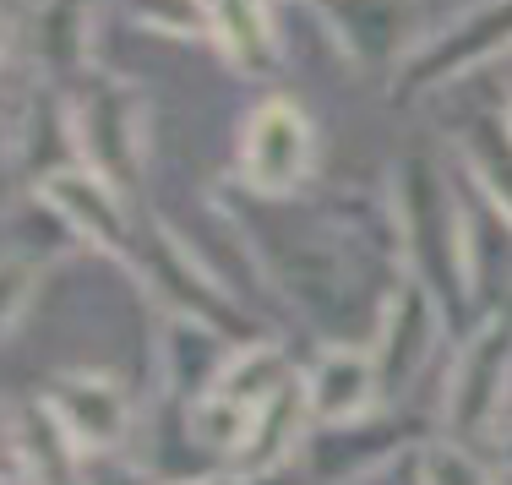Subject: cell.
<instances>
[{"mask_svg": "<svg viewBox=\"0 0 512 485\" xmlns=\"http://www.w3.org/2000/svg\"><path fill=\"white\" fill-rule=\"evenodd\" d=\"M256 213L240 218V235L251 240V257L262 262L267 284L306 317L327 344H365L355 333L360 289H365V240H398V224H376L360 202H338L311 218H267V202L251 197ZM289 208V202H278ZM393 213V208H387Z\"/></svg>", "mask_w": 512, "mask_h": 485, "instance_id": "obj_1", "label": "cell"}, {"mask_svg": "<svg viewBox=\"0 0 512 485\" xmlns=\"http://www.w3.org/2000/svg\"><path fill=\"white\" fill-rule=\"evenodd\" d=\"M393 224H398V262L409 278H420L436 295L447 327L469 333V300H474V246L469 218L458 208V186L425 148H409L393 175Z\"/></svg>", "mask_w": 512, "mask_h": 485, "instance_id": "obj_2", "label": "cell"}, {"mask_svg": "<svg viewBox=\"0 0 512 485\" xmlns=\"http://www.w3.org/2000/svg\"><path fill=\"white\" fill-rule=\"evenodd\" d=\"M71 137H77V159L109 175L126 197L142 191V169H148V104L131 82L88 71L71 99Z\"/></svg>", "mask_w": 512, "mask_h": 485, "instance_id": "obj_3", "label": "cell"}, {"mask_svg": "<svg viewBox=\"0 0 512 485\" xmlns=\"http://www.w3.org/2000/svg\"><path fill=\"white\" fill-rule=\"evenodd\" d=\"M502 55H512V0H480V6L458 11L453 22H442L436 33H425V44L393 77V104L447 93L453 82L496 66Z\"/></svg>", "mask_w": 512, "mask_h": 485, "instance_id": "obj_4", "label": "cell"}, {"mask_svg": "<svg viewBox=\"0 0 512 485\" xmlns=\"http://www.w3.org/2000/svg\"><path fill=\"white\" fill-rule=\"evenodd\" d=\"M507 393H512V317L491 311L469 327L453 371H447L442 436H453V442L496 436L507 420Z\"/></svg>", "mask_w": 512, "mask_h": 485, "instance_id": "obj_5", "label": "cell"}, {"mask_svg": "<svg viewBox=\"0 0 512 485\" xmlns=\"http://www.w3.org/2000/svg\"><path fill=\"white\" fill-rule=\"evenodd\" d=\"M316 169V126L295 99H262L240 126L235 180L246 197L295 202Z\"/></svg>", "mask_w": 512, "mask_h": 485, "instance_id": "obj_6", "label": "cell"}, {"mask_svg": "<svg viewBox=\"0 0 512 485\" xmlns=\"http://www.w3.org/2000/svg\"><path fill=\"white\" fill-rule=\"evenodd\" d=\"M33 197L77 235V246L104 251V257H115L131 268L142 235H137V218H131V197L109 175H99V169L82 164V159L50 164L33 180Z\"/></svg>", "mask_w": 512, "mask_h": 485, "instance_id": "obj_7", "label": "cell"}, {"mask_svg": "<svg viewBox=\"0 0 512 485\" xmlns=\"http://www.w3.org/2000/svg\"><path fill=\"white\" fill-rule=\"evenodd\" d=\"M431 442L425 426H414L409 415H371L360 420H338V426H311L300 442L295 464L306 469L311 485H360L371 475H382L387 464H398L404 453H420Z\"/></svg>", "mask_w": 512, "mask_h": 485, "instance_id": "obj_8", "label": "cell"}, {"mask_svg": "<svg viewBox=\"0 0 512 485\" xmlns=\"http://www.w3.org/2000/svg\"><path fill=\"white\" fill-rule=\"evenodd\" d=\"M306 6L338 44V55L365 77L393 82L425 44L420 0H306Z\"/></svg>", "mask_w": 512, "mask_h": 485, "instance_id": "obj_9", "label": "cell"}, {"mask_svg": "<svg viewBox=\"0 0 512 485\" xmlns=\"http://www.w3.org/2000/svg\"><path fill=\"white\" fill-rule=\"evenodd\" d=\"M131 268H137L142 284H148L153 295L169 306V317L207 322V327H218L224 338H235V344H251V338H256L251 311L240 306L229 289H218L213 273H207L175 235H164L158 224H153V235L137 240V257H131Z\"/></svg>", "mask_w": 512, "mask_h": 485, "instance_id": "obj_10", "label": "cell"}, {"mask_svg": "<svg viewBox=\"0 0 512 485\" xmlns=\"http://www.w3.org/2000/svg\"><path fill=\"white\" fill-rule=\"evenodd\" d=\"M442 333H447V317H442V306H436V295L420 284V278L404 273L393 284V295L382 300V317H376L371 338H365L376 371H382V393L387 398L409 393L414 377L431 366Z\"/></svg>", "mask_w": 512, "mask_h": 485, "instance_id": "obj_11", "label": "cell"}, {"mask_svg": "<svg viewBox=\"0 0 512 485\" xmlns=\"http://www.w3.org/2000/svg\"><path fill=\"white\" fill-rule=\"evenodd\" d=\"M39 404L55 415L66 442L82 458L93 453H120L131 431V393L109 371H60V377L39 393Z\"/></svg>", "mask_w": 512, "mask_h": 485, "instance_id": "obj_12", "label": "cell"}, {"mask_svg": "<svg viewBox=\"0 0 512 485\" xmlns=\"http://www.w3.org/2000/svg\"><path fill=\"white\" fill-rule=\"evenodd\" d=\"M300 393H306L311 426H338V420H360L382 409V371L371 360V344H322L311 366L300 371Z\"/></svg>", "mask_w": 512, "mask_h": 485, "instance_id": "obj_13", "label": "cell"}, {"mask_svg": "<svg viewBox=\"0 0 512 485\" xmlns=\"http://www.w3.org/2000/svg\"><path fill=\"white\" fill-rule=\"evenodd\" d=\"M207 22L218 55L240 77H278L284 71V33L273 22V0H207Z\"/></svg>", "mask_w": 512, "mask_h": 485, "instance_id": "obj_14", "label": "cell"}, {"mask_svg": "<svg viewBox=\"0 0 512 485\" xmlns=\"http://www.w3.org/2000/svg\"><path fill=\"white\" fill-rule=\"evenodd\" d=\"M458 164L485 191L496 213L512 224V104H485L453 131Z\"/></svg>", "mask_w": 512, "mask_h": 485, "instance_id": "obj_15", "label": "cell"}, {"mask_svg": "<svg viewBox=\"0 0 512 485\" xmlns=\"http://www.w3.org/2000/svg\"><path fill=\"white\" fill-rule=\"evenodd\" d=\"M33 50L50 71L88 77V0H33Z\"/></svg>", "mask_w": 512, "mask_h": 485, "instance_id": "obj_16", "label": "cell"}, {"mask_svg": "<svg viewBox=\"0 0 512 485\" xmlns=\"http://www.w3.org/2000/svg\"><path fill=\"white\" fill-rule=\"evenodd\" d=\"M414 485H496V475L474 458L469 442L436 436L414 453Z\"/></svg>", "mask_w": 512, "mask_h": 485, "instance_id": "obj_17", "label": "cell"}, {"mask_svg": "<svg viewBox=\"0 0 512 485\" xmlns=\"http://www.w3.org/2000/svg\"><path fill=\"white\" fill-rule=\"evenodd\" d=\"M126 17L148 33H175V39H207V0H126Z\"/></svg>", "mask_w": 512, "mask_h": 485, "instance_id": "obj_18", "label": "cell"}, {"mask_svg": "<svg viewBox=\"0 0 512 485\" xmlns=\"http://www.w3.org/2000/svg\"><path fill=\"white\" fill-rule=\"evenodd\" d=\"M77 485H164V480L126 453H93V458H82Z\"/></svg>", "mask_w": 512, "mask_h": 485, "instance_id": "obj_19", "label": "cell"}, {"mask_svg": "<svg viewBox=\"0 0 512 485\" xmlns=\"http://www.w3.org/2000/svg\"><path fill=\"white\" fill-rule=\"evenodd\" d=\"M235 485H311L306 469L289 458V464H273V469H246V475H235Z\"/></svg>", "mask_w": 512, "mask_h": 485, "instance_id": "obj_20", "label": "cell"}, {"mask_svg": "<svg viewBox=\"0 0 512 485\" xmlns=\"http://www.w3.org/2000/svg\"><path fill=\"white\" fill-rule=\"evenodd\" d=\"M191 485H235V475L224 469V475H202V480H191Z\"/></svg>", "mask_w": 512, "mask_h": 485, "instance_id": "obj_21", "label": "cell"}, {"mask_svg": "<svg viewBox=\"0 0 512 485\" xmlns=\"http://www.w3.org/2000/svg\"><path fill=\"white\" fill-rule=\"evenodd\" d=\"M496 485H512V464H507V469H496Z\"/></svg>", "mask_w": 512, "mask_h": 485, "instance_id": "obj_22", "label": "cell"}, {"mask_svg": "<svg viewBox=\"0 0 512 485\" xmlns=\"http://www.w3.org/2000/svg\"><path fill=\"white\" fill-rule=\"evenodd\" d=\"M507 464H512V426H507Z\"/></svg>", "mask_w": 512, "mask_h": 485, "instance_id": "obj_23", "label": "cell"}, {"mask_svg": "<svg viewBox=\"0 0 512 485\" xmlns=\"http://www.w3.org/2000/svg\"><path fill=\"white\" fill-rule=\"evenodd\" d=\"M507 104H512V99H507Z\"/></svg>", "mask_w": 512, "mask_h": 485, "instance_id": "obj_24", "label": "cell"}]
</instances>
